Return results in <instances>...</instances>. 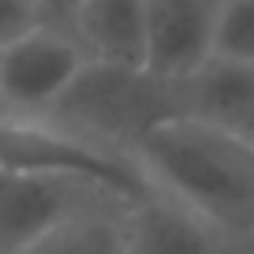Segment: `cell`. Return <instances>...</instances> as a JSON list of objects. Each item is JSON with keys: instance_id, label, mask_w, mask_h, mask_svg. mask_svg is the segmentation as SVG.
Returning a JSON list of instances; mask_svg holds the SVG:
<instances>
[{"instance_id": "obj_1", "label": "cell", "mask_w": 254, "mask_h": 254, "mask_svg": "<svg viewBox=\"0 0 254 254\" xmlns=\"http://www.w3.org/2000/svg\"><path fill=\"white\" fill-rule=\"evenodd\" d=\"M153 190L183 202L236 247L254 251V150L194 116L153 127L131 150Z\"/></svg>"}, {"instance_id": "obj_2", "label": "cell", "mask_w": 254, "mask_h": 254, "mask_svg": "<svg viewBox=\"0 0 254 254\" xmlns=\"http://www.w3.org/2000/svg\"><path fill=\"white\" fill-rule=\"evenodd\" d=\"M176 116H187V82L153 75L146 64H112L90 56L41 120H53L56 127L131 157V150L153 127Z\"/></svg>"}, {"instance_id": "obj_3", "label": "cell", "mask_w": 254, "mask_h": 254, "mask_svg": "<svg viewBox=\"0 0 254 254\" xmlns=\"http://www.w3.org/2000/svg\"><path fill=\"white\" fill-rule=\"evenodd\" d=\"M0 168L75 180L120 202H135L150 190V180L135 157L97 146L67 127H56L53 120L30 116H0Z\"/></svg>"}, {"instance_id": "obj_4", "label": "cell", "mask_w": 254, "mask_h": 254, "mask_svg": "<svg viewBox=\"0 0 254 254\" xmlns=\"http://www.w3.org/2000/svg\"><path fill=\"white\" fill-rule=\"evenodd\" d=\"M90 53L71 30L38 23L0 45V116H49Z\"/></svg>"}, {"instance_id": "obj_5", "label": "cell", "mask_w": 254, "mask_h": 254, "mask_svg": "<svg viewBox=\"0 0 254 254\" xmlns=\"http://www.w3.org/2000/svg\"><path fill=\"white\" fill-rule=\"evenodd\" d=\"M101 198H112V194L75 180H60V176L0 168V254H23L60 221Z\"/></svg>"}, {"instance_id": "obj_6", "label": "cell", "mask_w": 254, "mask_h": 254, "mask_svg": "<svg viewBox=\"0 0 254 254\" xmlns=\"http://www.w3.org/2000/svg\"><path fill=\"white\" fill-rule=\"evenodd\" d=\"M221 0H150L142 64L153 75L187 82L213 60Z\"/></svg>"}, {"instance_id": "obj_7", "label": "cell", "mask_w": 254, "mask_h": 254, "mask_svg": "<svg viewBox=\"0 0 254 254\" xmlns=\"http://www.w3.org/2000/svg\"><path fill=\"white\" fill-rule=\"evenodd\" d=\"M124 254H243V247L183 202L150 187L124 209Z\"/></svg>"}, {"instance_id": "obj_8", "label": "cell", "mask_w": 254, "mask_h": 254, "mask_svg": "<svg viewBox=\"0 0 254 254\" xmlns=\"http://www.w3.org/2000/svg\"><path fill=\"white\" fill-rule=\"evenodd\" d=\"M187 116L254 150V64L213 56L187 79Z\"/></svg>"}, {"instance_id": "obj_9", "label": "cell", "mask_w": 254, "mask_h": 254, "mask_svg": "<svg viewBox=\"0 0 254 254\" xmlns=\"http://www.w3.org/2000/svg\"><path fill=\"white\" fill-rule=\"evenodd\" d=\"M150 0H79L67 30L94 60L142 64Z\"/></svg>"}, {"instance_id": "obj_10", "label": "cell", "mask_w": 254, "mask_h": 254, "mask_svg": "<svg viewBox=\"0 0 254 254\" xmlns=\"http://www.w3.org/2000/svg\"><path fill=\"white\" fill-rule=\"evenodd\" d=\"M124 202L101 198L71 213L23 254H124Z\"/></svg>"}, {"instance_id": "obj_11", "label": "cell", "mask_w": 254, "mask_h": 254, "mask_svg": "<svg viewBox=\"0 0 254 254\" xmlns=\"http://www.w3.org/2000/svg\"><path fill=\"white\" fill-rule=\"evenodd\" d=\"M213 56L254 64V0H221Z\"/></svg>"}, {"instance_id": "obj_12", "label": "cell", "mask_w": 254, "mask_h": 254, "mask_svg": "<svg viewBox=\"0 0 254 254\" xmlns=\"http://www.w3.org/2000/svg\"><path fill=\"white\" fill-rule=\"evenodd\" d=\"M41 23V4L38 0H0V45H8L23 30Z\"/></svg>"}, {"instance_id": "obj_13", "label": "cell", "mask_w": 254, "mask_h": 254, "mask_svg": "<svg viewBox=\"0 0 254 254\" xmlns=\"http://www.w3.org/2000/svg\"><path fill=\"white\" fill-rule=\"evenodd\" d=\"M38 4H41V23L60 26V30L71 26V15L79 8V0H38Z\"/></svg>"}, {"instance_id": "obj_14", "label": "cell", "mask_w": 254, "mask_h": 254, "mask_svg": "<svg viewBox=\"0 0 254 254\" xmlns=\"http://www.w3.org/2000/svg\"><path fill=\"white\" fill-rule=\"evenodd\" d=\"M247 254H254V251H247Z\"/></svg>"}]
</instances>
